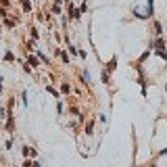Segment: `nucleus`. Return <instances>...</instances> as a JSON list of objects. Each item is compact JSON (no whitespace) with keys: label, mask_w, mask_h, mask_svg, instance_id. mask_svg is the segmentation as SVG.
Returning <instances> with one entry per match:
<instances>
[{"label":"nucleus","mask_w":167,"mask_h":167,"mask_svg":"<svg viewBox=\"0 0 167 167\" xmlns=\"http://www.w3.org/2000/svg\"><path fill=\"white\" fill-rule=\"evenodd\" d=\"M155 48H157V55H159V56L167 59V55H165V44H163V40H161V38L155 42Z\"/></svg>","instance_id":"f257e3e1"},{"label":"nucleus","mask_w":167,"mask_h":167,"mask_svg":"<svg viewBox=\"0 0 167 167\" xmlns=\"http://www.w3.org/2000/svg\"><path fill=\"white\" fill-rule=\"evenodd\" d=\"M21 8H23L25 13H29V11H31V2H29V0H21Z\"/></svg>","instance_id":"f03ea898"},{"label":"nucleus","mask_w":167,"mask_h":167,"mask_svg":"<svg viewBox=\"0 0 167 167\" xmlns=\"http://www.w3.org/2000/svg\"><path fill=\"white\" fill-rule=\"evenodd\" d=\"M23 155H25V157H36V150L29 148V146H25V148H23Z\"/></svg>","instance_id":"7ed1b4c3"},{"label":"nucleus","mask_w":167,"mask_h":167,"mask_svg":"<svg viewBox=\"0 0 167 167\" xmlns=\"http://www.w3.org/2000/svg\"><path fill=\"white\" fill-rule=\"evenodd\" d=\"M82 79L86 84H90V73H88V71H84V73H82Z\"/></svg>","instance_id":"20e7f679"},{"label":"nucleus","mask_w":167,"mask_h":167,"mask_svg":"<svg viewBox=\"0 0 167 167\" xmlns=\"http://www.w3.org/2000/svg\"><path fill=\"white\" fill-rule=\"evenodd\" d=\"M71 19H79V11H75V8H71Z\"/></svg>","instance_id":"39448f33"},{"label":"nucleus","mask_w":167,"mask_h":167,"mask_svg":"<svg viewBox=\"0 0 167 167\" xmlns=\"http://www.w3.org/2000/svg\"><path fill=\"white\" fill-rule=\"evenodd\" d=\"M31 65L38 67V59H36V56H29V67H31Z\"/></svg>","instance_id":"423d86ee"},{"label":"nucleus","mask_w":167,"mask_h":167,"mask_svg":"<svg viewBox=\"0 0 167 167\" xmlns=\"http://www.w3.org/2000/svg\"><path fill=\"white\" fill-rule=\"evenodd\" d=\"M115 65H117V61H115V59H113V61L109 63V67H107V71H113V69H115Z\"/></svg>","instance_id":"0eeeda50"},{"label":"nucleus","mask_w":167,"mask_h":167,"mask_svg":"<svg viewBox=\"0 0 167 167\" xmlns=\"http://www.w3.org/2000/svg\"><path fill=\"white\" fill-rule=\"evenodd\" d=\"M86 132H88V134L94 132V123H88V125H86Z\"/></svg>","instance_id":"6e6552de"},{"label":"nucleus","mask_w":167,"mask_h":167,"mask_svg":"<svg viewBox=\"0 0 167 167\" xmlns=\"http://www.w3.org/2000/svg\"><path fill=\"white\" fill-rule=\"evenodd\" d=\"M61 90H63V92H69V90H71V88H69V84H63V86H61Z\"/></svg>","instance_id":"1a4fd4ad"},{"label":"nucleus","mask_w":167,"mask_h":167,"mask_svg":"<svg viewBox=\"0 0 167 167\" xmlns=\"http://www.w3.org/2000/svg\"><path fill=\"white\" fill-rule=\"evenodd\" d=\"M4 59H7V61H13L15 56H13V52H7V55H4Z\"/></svg>","instance_id":"9d476101"},{"label":"nucleus","mask_w":167,"mask_h":167,"mask_svg":"<svg viewBox=\"0 0 167 167\" xmlns=\"http://www.w3.org/2000/svg\"><path fill=\"white\" fill-rule=\"evenodd\" d=\"M7 17V13H4V8H0V19H4Z\"/></svg>","instance_id":"9b49d317"},{"label":"nucleus","mask_w":167,"mask_h":167,"mask_svg":"<svg viewBox=\"0 0 167 167\" xmlns=\"http://www.w3.org/2000/svg\"><path fill=\"white\" fill-rule=\"evenodd\" d=\"M23 167H31V161H25V163H23Z\"/></svg>","instance_id":"f8f14e48"},{"label":"nucleus","mask_w":167,"mask_h":167,"mask_svg":"<svg viewBox=\"0 0 167 167\" xmlns=\"http://www.w3.org/2000/svg\"><path fill=\"white\" fill-rule=\"evenodd\" d=\"M161 157H167V148L165 150H161Z\"/></svg>","instance_id":"ddd939ff"},{"label":"nucleus","mask_w":167,"mask_h":167,"mask_svg":"<svg viewBox=\"0 0 167 167\" xmlns=\"http://www.w3.org/2000/svg\"><path fill=\"white\" fill-rule=\"evenodd\" d=\"M2 82H4V79H2V75H0V92H2Z\"/></svg>","instance_id":"4468645a"}]
</instances>
